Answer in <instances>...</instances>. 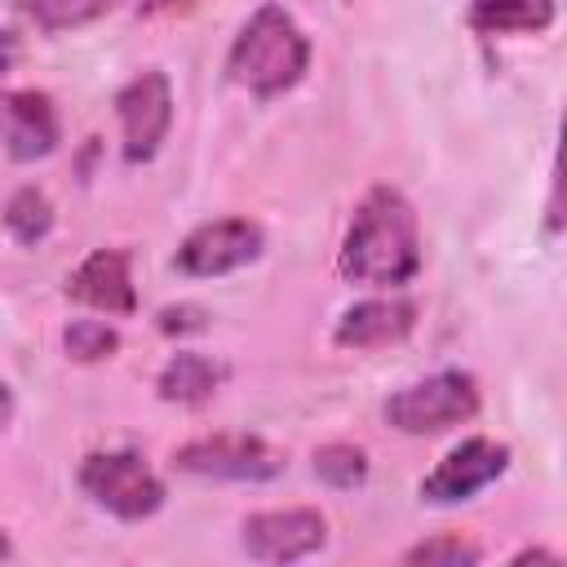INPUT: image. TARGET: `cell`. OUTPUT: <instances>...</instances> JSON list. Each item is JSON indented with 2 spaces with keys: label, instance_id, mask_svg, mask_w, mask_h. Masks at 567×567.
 <instances>
[{
  "label": "cell",
  "instance_id": "8fae6325",
  "mask_svg": "<svg viewBox=\"0 0 567 567\" xmlns=\"http://www.w3.org/2000/svg\"><path fill=\"white\" fill-rule=\"evenodd\" d=\"M66 297L80 301V306H93L102 315H133L137 310V292H133V275H128V252L124 248L89 252L71 270Z\"/></svg>",
  "mask_w": 567,
  "mask_h": 567
},
{
  "label": "cell",
  "instance_id": "44dd1931",
  "mask_svg": "<svg viewBox=\"0 0 567 567\" xmlns=\"http://www.w3.org/2000/svg\"><path fill=\"white\" fill-rule=\"evenodd\" d=\"M195 0H142L137 4V13L142 18H164V13H186Z\"/></svg>",
  "mask_w": 567,
  "mask_h": 567
},
{
  "label": "cell",
  "instance_id": "3957f363",
  "mask_svg": "<svg viewBox=\"0 0 567 567\" xmlns=\"http://www.w3.org/2000/svg\"><path fill=\"white\" fill-rule=\"evenodd\" d=\"M80 487L93 505L124 523H142L164 505V483L146 465L142 452L115 447V452H89L80 461Z\"/></svg>",
  "mask_w": 567,
  "mask_h": 567
},
{
  "label": "cell",
  "instance_id": "6da1fadb",
  "mask_svg": "<svg viewBox=\"0 0 567 567\" xmlns=\"http://www.w3.org/2000/svg\"><path fill=\"white\" fill-rule=\"evenodd\" d=\"M337 270L350 284H372V288H403L421 270V226L416 208L408 204L403 190L394 186H372L341 239Z\"/></svg>",
  "mask_w": 567,
  "mask_h": 567
},
{
  "label": "cell",
  "instance_id": "9c48e42d",
  "mask_svg": "<svg viewBox=\"0 0 567 567\" xmlns=\"http://www.w3.org/2000/svg\"><path fill=\"white\" fill-rule=\"evenodd\" d=\"M239 545L248 558L257 563H297V558H310L328 545V518L319 509H261V514H248L244 527H239Z\"/></svg>",
  "mask_w": 567,
  "mask_h": 567
},
{
  "label": "cell",
  "instance_id": "e0dca14e",
  "mask_svg": "<svg viewBox=\"0 0 567 567\" xmlns=\"http://www.w3.org/2000/svg\"><path fill=\"white\" fill-rule=\"evenodd\" d=\"M403 563L408 567H474V563H483V545L461 532H439V536L403 549Z\"/></svg>",
  "mask_w": 567,
  "mask_h": 567
},
{
  "label": "cell",
  "instance_id": "30bf717a",
  "mask_svg": "<svg viewBox=\"0 0 567 567\" xmlns=\"http://www.w3.org/2000/svg\"><path fill=\"white\" fill-rule=\"evenodd\" d=\"M62 142V120L49 93L35 89H0V151L18 164L53 155Z\"/></svg>",
  "mask_w": 567,
  "mask_h": 567
},
{
  "label": "cell",
  "instance_id": "7402d4cb",
  "mask_svg": "<svg viewBox=\"0 0 567 567\" xmlns=\"http://www.w3.org/2000/svg\"><path fill=\"white\" fill-rule=\"evenodd\" d=\"M13 421V390L9 385H0V430Z\"/></svg>",
  "mask_w": 567,
  "mask_h": 567
},
{
  "label": "cell",
  "instance_id": "ac0fdd59",
  "mask_svg": "<svg viewBox=\"0 0 567 567\" xmlns=\"http://www.w3.org/2000/svg\"><path fill=\"white\" fill-rule=\"evenodd\" d=\"M315 474L337 492H354L368 483V452L354 443H323L315 447Z\"/></svg>",
  "mask_w": 567,
  "mask_h": 567
},
{
  "label": "cell",
  "instance_id": "277c9868",
  "mask_svg": "<svg viewBox=\"0 0 567 567\" xmlns=\"http://www.w3.org/2000/svg\"><path fill=\"white\" fill-rule=\"evenodd\" d=\"M478 381L461 368L434 372L416 385H403L399 394L385 399V421L399 434H443L478 412Z\"/></svg>",
  "mask_w": 567,
  "mask_h": 567
},
{
  "label": "cell",
  "instance_id": "2e32d148",
  "mask_svg": "<svg viewBox=\"0 0 567 567\" xmlns=\"http://www.w3.org/2000/svg\"><path fill=\"white\" fill-rule=\"evenodd\" d=\"M4 226H9V235H13L18 244H27V248L40 244V239L53 230V204H49V195L35 190V186L13 190L9 204H4Z\"/></svg>",
  "mask_w": 567,
  "mask_h": 567
},
{
  "label": "cell",
  "instance_id": "52a82bcc",
  "mask_svg": "<svg viewBox=\"0 0 567 567\" xmlns=\"http://www.w3.org/2000/svg\"><path fill=\"white\" fill-rule=\"evenodd\" d=\"M266 248V235L257 221L248 217H217V221H204L195 226L182 248H177V270L182 275H195V279H217V275H230L248 261H257Z\"/></svg>",
  "mask_w": 567,
  "mask_h": 567
},
{
  "label": "cell",
  "instance_id": "7c38bea8",
  "mask_svg": "<svg viewBox=\"0 0 567 567\" xmlns=\"http://www.w3.org/2000/svg\"><path fill=\"white\" fill-rule=\"evenodd\" d=\"M412 328H416V301H408V297H368V301H354L337 319L332 341L341 350H385V346L403 341Z\"/></svg>",
  "mask_w": 567,
  "mask_h": 567
},
{
  "label": "cell",
  "instance_id": "4fadbf2b",
  "mask_svg": "<svg viewBox=\"0 0 567 567\" xmlns=\"http://www.w3.org/2000/svg\"><path fill=\"white\" fill-rule=\"evenodd\" d=\"M221 385V368L208 359V354H195V350H177L164 368H159V399L164 403H182V408H204Z\"/></svg>",
  "mask_w": 567,
  "mask_h": 567
},
{
  "label": "cell",
  "instance_id": "9a60e30c",
  "mask_svg": "<svg viewBox=\"0 0 567 567\" xmlns=\"http://www.w3.org/2000/svg\"><path fill=\"white\" fill-rule=\"evenodd\" d=\"M120 0H13L18 13H27L40 31H75L97 18H106Z\"/></svg>",
  "mask_w": 567,
  "mask_h": 567
},
{
  "label": "cell",
  "instance_id": "ba28073f",
  "mask_svg": "<svg viewBox=\"0 0 567 567\" xmlns=\"http://www.w3.org/2000/svg\"><path fill=\"white\" fill-rule=\"evenodd\" d=\"M505 470H509V447L496 443V439H487V434H474V439L456 443V447L421 478V501H430V505L470 501V496H478L483 487H492Z\"/></svg>",
  "mask_w": 567,
  "mask_h": 567
},
{
  "label": "cell",
  "instance_id": "5bb4252c",
  "mask_svg": "<svg viewBox=\"0 0 567 567\" xmlns=\"http://www.w3.org/2000/svg\"><path fill=\"white\" fill-rule=\"evenodd\" d=\"M558 18V4L554 0H474L470 4V27L483 31V35H536V31H549Z\"/></svg>",
  "mask_w": 567,
  "mask_h": 567
},
{
  "label": "cell",
  "instance_id": "8992f818",
  "mask_svg": "<svg viewBox=\"0 0 567 567\" xmlns=\"http://www.w3.org/2000/svg\"><path fill=\"white\" fill-rule=\"evenodd\" d=\"M115 115L124 128V159L146 164L168 137L173 124V84L164 71H137L120 93H115Z\"/></svg>",
  "mask_w": 567,
  "mask_h": 567
},
{
  "label": "cell",
  "instance_id": "5b68a950",
  "mask_svg": "<svg viewBox=\"0 0 567 567\" xmlns=\"http://www.w3.org/2000/svg\"><path fill=\"white\" fill-rule=\"evenodd\" d=\"M173 465L182 474H199V478L266 483V478H279L288 470V456L257 434H208V439L182 443L173 452Z\"/></svg>",
  "mask_w": 567,
  "mask_h": 567
},
{
  "label": "cell",
  "instance_id": "7a4b0ae2",
  "mask_svg": "<svg viewBox=\"0 0 567 567\" xmlns=\"http://www.w3.org/2000/svg\"><path fill=\"white\" fill-rule=\"evenodd\" d=\"M310 66V40L284 4H261L235 35L226 71L252 97L288 93Z\"/></svg>",
  "mask_w": 567,
  "mask_h": 567
},
{
  "label": "cell",
  "instance_id": "d6986e66",
  "mask_svg": "<svg viewBox=\"0 0 567 567\" xmlns=\"http://www.w3.org/2000/svg\"><path fill=\"white\" fill-rule=\"evenodd\" d=\"M62 350L75 363H102V359H111L120 350V332L111 323H102V319H71L62 328Z\"/></svg>",
  "mask_w": 567,
  "mask_h": 567
},
{
  "label": "cell",
  "instance_id": "ffe728a7",
  "mask_svg": "<svg viewBox=\"0 0 567 567\" xmlns=\"http://www.w3.org/2000/svg\"><path fill=\"white\" fill-rule=\"evenodd\" d=\"M208 328V315L199 306H164L159 310V332H204Z\"/></svg>",
  "mask_w": 567,
  "mask_h": 567
}]
</instances>
